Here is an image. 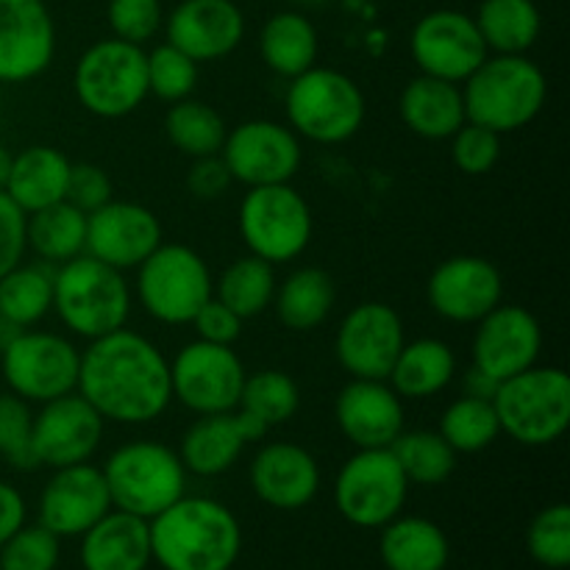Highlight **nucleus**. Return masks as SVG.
<instances>
[{
  "label": "nucleus",
  "mask_w": 570,
  "mask_h": 570,
  "mask_svg": "<svg viewBox=\"0 0 570 570\" xmlns=\"http://www.w3.org/2000/svg\"><path fill=\"white\" fill-rule=\"evenodd\" d=\"M76 390L104 421L148 423L173 399L170 365L142 334L117 328L83 351Z\"/></svg>",
  "instance_id": "f257e3e1"
},
{
  "label": "nucleus",
  "mask_w": 570,
  "mask_h": 570,
  "mask_svg": "<svg viewBox=\"0 0 570 570\" xmlns=\"http://www.w3.org/2000/svg\"><path fill=\"white\" fill-rule=\"evenodd\" d=\"M150 554L165 570H232L243 551V529L228 507L181 499L148 521Z\"/></svg>",
  "instance_id": "f03ea898"
},
{
  "label": "nucleus",
  "mask_w": 570,
  "mask_h": 570,
  "mask_svg": "<svg viewBox=\"0 0 570 570\" xmlns=\"http://www.w3.org/2000/svg\"><path fill=\"white\" fill-rule=\"evenodd\" d=\"M543 70L523 53H499L484 59L465 78V117L495 134L518 131L540 115L546 104Z\"/></svg>",
  "instance_id": "7ed1b4c3"
},
{
  "label": "nucleus",
  "mask_w": 570,
  "mask_h": 570,
  "mask_svg": "<svg viewBox=\"0 0 570 570\" xmlns=\"http://www.w3.org/2000/svg\"><path fill=\"white\" fill-rule=\"evenodd\" d=\"M53 306L70 332L98 340L126 326L131 295L122 271L81 254L56 271Z\"/></svg>",
  "instance_id": "20e7f679"
},
{
  "label": "nucleus",
  "mask_w": 570,
  "mask_h": 570,
  "mask_svg": "<svg viewBox=\"0 0 570 570\" xmlns=\"http://www.w3.org/2000/svg\"><path fill=\"white\" fill-rule=\"evenodd\" d=\"M501 432L521 445H549L570 426V379L560 367H527L493 395Z\"/></svg>",
  "instance_id": "39448f33"
},
{
  "label": "nucleus",
  "mask_w": 570,
  "mask_h": 570,
  "mask_svg": "<svg viewBox=\"0 0 570 570\" xmlns=\"http://www.w3.org/2000/svg\"><path fill=\"white\" fill-rule=\"evenodd\" d=\"M111 507L150 521L176 504L187 488V468L159 443H128L104 468Z\"/></svg>",
  "instance_id": "423d86ee"
},
{
  "label": "nucleus",
  "mask_w": 570,
  "mask_h": 570,
  "mask_svg": "<svg viewBox=\"0 0 570 570\" xmlns=\"http://www.w3.org/2000/svg\"><path fill=\"white\" fill-rule=\"evenodd\" d=\"M287 117L298 134L315 142H345L365 120V98L345 72L309 67L293 78Z\"/></svg>",
  "instance_id": "0eeeda50"
},
{
  "label": "nucleus",
  "mask_w": 570,
  "mask_h": 570,
  "mask_svg": "<svg viewBox=\"0 0 570 570\" xmlns=\"http://www.w3.org/2000/svg\"><path fill=\"white\" fill-rule=\"evenodd\" d=\"M76 95L98 117H126L148 98V53L142 45L104 39L76 67Z\"/></svg>",
  "instance_id": "6e6552de"
},
{
  "label": "nucleus",
  "mask_w": 570,
  "mask_h": 570,
  "mask_svg": "<svg viewBox=\"0 0 570 570\" xmlns=\"http://www.w3.org/2000/svg\"><path fill=\"white\" fill-rule=\"evenodd\" d=\"M139 301L161 323H193L215 295L209 267L187 245H159L139 265Z\"/></svg>",
  "instance_id": "1a4fd4ad"
},
{
  "label": "nucleus",
  "mask_w": 570,
  "mask_h": 570,
  "mask_svg": "<svg viewBox=\"0 0 570 570\" xmlns=\"http://www.w3.org/2000/svg\"><path fill=\"white\" fill-rule=\"evenodd\" d=\"M406 482L390 449H360L340 471L334 504L340 515L362 529H382L399 518L406 501Z\"/></svg>",
  "instance_id": "9d476101"
},
{
  "label": "nucleus",
  "mask_w": 570,
  "mask_h": 570,
  "mask_svg": "<svg viewBox=\"0 0 570 570\" xmlns=\"http://www.w3.org/2000/svg\"><path fill=\"white\" fill-rule=\"evenodd\" d=\"M239 232L254 256L265 262H289L309 245L312 212L289 184L250 187L239 209Z\"/></svg>",
  "instance_id": "9b49d317"
},
{
  "label": "nucleus",
  "mask_w": 570,
  "mask_h": 570,
  "mask_svg": "<svg viewBox=\"0 0 570 570\" xmlns=\"http://www.w3.org/2000/svg\"><path fill=\"white\" fill-rule=\"evenodd\" d=\"M243 384L245 367L232 345L198 340L181 348L170 367L173 395L198 415L237 410Z\"/></svg>",
  "instance_id": "f8f14e48"
},
{
  "label": "nucleus",
  "mask_w": 570,
  "mask_h": 570,
  "mask_svg": "<svg viewBox=\"0 0 570 570\" xmlns=\"http://www.w3.org/2000/svg\"><path fill=\"white\" fill-rule=\"evenodd\" d=\"M81 354L59 334L22 332L3 351V376L26 401H53L78 387Z\"/></svg>",
  "instance_id": "ddd939ff"
},
{
  "label": "nucleus",
  "mask_w": 570,
  "mask_h": 570,
  "mask_svg": "<svg viewBox=\"0 0 570 570\" xmlns=\"http://www.w3.org/2000/svg\"><path fill=\"white\" fill-rule=\"evenodd\" d=\"M412 56L423 76L460 83L488 59V45L476 20L454 9H438L423 17L410 39Z\"/></svg>",
  "instance_id": "4468645a"
},
{
  "label": "nucleus",
  "mask_w": 570,
  "mask_h": 570,
  "mask_svg": "<svg viewBox=\"0 0 570 570\" xmlns=\"http://www.w3.org/2000/svg\"><path fill=\"white\" fill-rule=\"evenodd\" d=\"M104 438V417L81 393L45 401L33 417L31 449L39 465L67 468L87 462Z\"/></svg>",
  "instance_id": "2eb2a0df"
},
{
  "label": "nucleus",
  "mask_w": 570,
  "mask_h": 570,
  "mask_svg": "<svg viewBox=\"0 0 570 570\" xmlns=\"http://www.w3.org/2000/svg\"><path fill=\"white\" fill-rule=\"evenodd\" d=\"M223 161L232 178L248 187L289 184L301 167V145L289 128L273 120H250L226 134Z\"/></svg>",
  "instance_id": "dca6fc26"
},
{
  "label": "nucleus",
  "mask_w": 570,
  "mask_h": 570,
  "mask_svg": "<svg viewBox=\"0 0 570 570\" xmlns=\"http://www.w3.org/2000/svg\"><path fill=\"white\" fill-rule=\"evenodd\" d=\"M334 348L351 376L384 382L404 348L401 317L387 304H360L340 326Z\"/></svg>",
  "instance_id": "f3484780"
},
{
  "label": "nucleus",
  "mask_w": 570,
  "mask_h": 570,
  "mask_svg": "<svg viewBox=\"0 0 570 570\" xmlns=\"http://www.w3.org/2000/svg\"><path fill=\"white\" fill-rule=\"evenodd\" d=\"M56 28L45 0H0V81H31L48 70Z\"/></svg>",
  "instance_id": "a211bd4d"
},
{
  "label": "nucleus",
  "mask_w": 570,
  "mask_h": 570,
  "mask_svg": "<svg viewBox=\"0 0 570 570\" xmlns=\"http://www.w3.org/2000/svg\"><path fill=\"white\" fill-rule=\"evenodd\" d=\"M161 245V226L150 209L139 204L109 200L87 215L83 250L115 271L139 267Z\"/></svg>",
  "instance_id": "6ab92c4d"
},
{
  "label": "nucleus",
  "mask_w": 570,
  "mask_h": 570,
  "mask_svg": "<svg viewBox=\"0 0 570 570\" xmlns=\"http://www.w3.org/2000/svg\"><path fill=\"white\" fill-rule=\"evenodd\" d=\"M111 510L104 471L78 462L56 468V476L45 484L39 499V523L56 538H76L92 529Z\"/></svg>",
  "instance_id": "aec40b11"
},
{
  "label": "nucleus",
  "mask_w": 570,
  "mask_h": 570,
  "mask_svg": "<svg viewBox=\"0 0 570 570\" xmlns=\"http://www.w3.org/2000/svg\"><path fill=\"white\" fill-rule=\"evenodd\" d=\"M504 278L482 256H454L429 278V304L438 315L456 323H479L501 304Z\"/></svg>",
  "instance_id": "412c9836"
},
{
  "label": "nucleus",
  "mask_w": 570,
  "mask_h": 570,
  "mask_svg": "<svg viewBox=\"0 0 570 570\" xmlns=\"http://www.w3.org/2000/svg\"><path fill=\"white\" fill-rule=\"evenodd\" d=\"M543 334L534 315L521 306H495L479 321L473 340V365L490 373L495 382L518 376L532 367L540 356Z\"/></svg>",
  "instance_id": "4be33fe9"
},
{
  "label": "nucleus",
  "mask_w": 570,
  "mask_h": 570,
  "mask_svg": "<svg viewBox=\"0 0 570 570\" xmlns=\"http://www.w3.org/2000/svg\"><path fill=\"white\" fill-rule=\"evenodd\" d=\"M245 33V17L234 0H181L167 20V42L193 61L232 53Z\"/></svg>",
  "instance_id": "5701e85b"
},
{
  "label": "nucleus",
  "mask_w": 570,
  "mask_h": 570,
  "mask_svg": "<svg viewBox=\"0 0 570 570\" xmlns=\"http://www.w3.org/2000/svg\"><path fill=\"white\" fill-rule=\"evenodd\" d=\"M265 434L267 426H262L243 410L200 415L184 434L178 460L195 476H220L239 460L250 440H259Z\"/></svg>",
  "instance_id": "b1692460"
},
{
  "label": "nucleus",
  "mask_w": 570,
  "mask_h": 570,
  "mask_svg": "<svg viewBox=\"0 0 570 570\" xmlns=\"http://www.w3.org/2000/svg\"><path fill=\"white\" fill-rule=\"evenodd\" d=\"M334 415L345 438L360 449H390V443L404 432V406L399 393L373 379H354L345 384Z\"/></svg>",
  "instance_id": "393cba45"
},
{
  "label": "nucleus",
  "mask_w": 570,
  "mask_h": 570,
  "mask_svg": "<svg viewBox=\"0 0 570 570\" xmlns=\"http://www.w3.org/2000/svg\"><path fill=\"white\" fill-rule=\"evenodd\" d=\"M254 493L276 510H301L321 488V471L309 451L293 443H271L250 465Z\"/></svg>",
  "instance_id": "a878e982"
},
{
  "label": "nucleus",
  "mask_w": 570,
  "mask_h": 570,
  "mask_svg": "<svg viewBox=\"0 0 570 570\" xmlns=\"http://www.w3.org/2000/svg\"><path fill=\"white\" fill-rule=\"evenodd\" d=\"M150 560V529L145 518L109 510L83 532V570H145Z\"/></svg>",
  "instance_id": "bb28decb"
},
{
  "label": "nucleus",
  "mask_w": 570,
  "mask_h": 570,
  "mask_svg": "<svg viewBox=\"0 0 570 570\" xmlns=\"http://www.w3.org/2000/svg\"><path fill=\"white\" fill-rule=\"evenodd\" d=\"M401 117L417 137H454L468 120L462 89L434 76L412 78L401 92Z\"/></svg>",
  "instance_id": "cd10ccee"
},
{
  "label": "nucleus",
  "mask_w": 570,
  "mask_h": 570,
  "mask_svg": "<svg viewBox=\"0 0 570 570\" xmlns=\"http://www.w3.org/2000/svg\"><path fill=\"white\" fill-rule=\"evenodd\" d=\"M67 176H70L67 156L56 148H48V145H37V148H26L22 154L11 156L3 193L26 215H31V212L65 200Z\"/></svg>",
  "instance_id": "c85d7f7f"
},
{
  "label": "nucleus",
  "mask_w": 570,
  "mask_h": 570,
  "mask_svg": "<svg viewBox=\"0 0 570 570\" xmlns=\"http://www.w3.org/2000/svg\"><path fill=\"white\" fill-rule=\"evenodd\" d=\"M379 554L387 570H445L449 538L426 518H393L382 527Z\"/></svg>",
  "instance_id": "c756f323"
},
{
  "label": "nucleus",
  "mask_w": 570,
  "mask_h": 570,
  "mask_svg": "<svg viewBox=\"0 0 570 570\" xmlns=\"http://www.w3.org/2000/svg\"><path fill=\"white\" fill-rule=\"evenodd\" d=\"M265 65L284 78H295L315 67L317 33L315 26L298 11H282L265 22L259 37Z\"/></svg>",
  "instance_id": "7c9ffc66"
},
{
  "label": "nucleus",
  "mask_w": 570,
  "mask_h": 570,
  "mask_svg": "<svg viewBox=\"0 0 570 570\" xmlns=\"http://www.w3.org/2000/svg\"><path fill=\"white\" fill-rule=\"evenodd\" d=\"M456 360L454 351L440 340H415L401 348L390 379L393 390L406 399H429L440 393L454 379Z\"/></svg>",
  "instance_id": "2f4dec72"
},
{
  "label": "nucleus",
  "mask_w": 570,
  "mask_h": 570,
  "mask_svg": "<svg viewBox=\"0 0 570 570\" xmlns=\"http://www.w3.org/2000/svg\"><path fill=\"white\" fill-rule=\"evenodd\" d=\"M26 243L45 262H70L83 254L87 243V215L67 200L31 212L26 220Z\"/></svg>",
  "instance_id": "473e14b6"
},
{
  "label": "nucleus",
  "mask_w": 570,
  "mask_h": 570,
  "mask_svg": "<svg viewBox=\"0 0 570 570\" xmlns=\"http://www.w3.org/2000/svg\"><path fill=\"white\" fill-rule=\"evenodd\" d=\"M473 20L484 45L499 53H527L540 37L534 0H482Z\"/></svg>",
  "instance_id": "72a5a7b5"
},
{
  "label": "nucleus",
  "mask_w": 570,
  "mask_h": 570,
  "mask_svg": "<svg viewBox=\"0 0 570 570\" xmlns=\"http://www.w3.org/2000/svg\"><path fill=\"white\" fill-rule=\"evenodd\" d=\"M334 306V284L326 271H295L276 293L278 321L293 332H312L328 317Z\"/></svg>",
  "instance_id": "f704fd0d"
},
{
  "label": "nucleus",
  "mask_w": 570,
  "mask_h": 570,
  "mask_svg": "<svg viewBox=\"0 0 570 570\" xmlns=\"http://www.w3.org/2000/svg\"><path fill=\"white\" fill-rule=\"evenodd\" d=\"M276 298V273L262 256L237 259L217 282V301L237 317H256Z\"/></svg>",
  "instance_id": "c9c22d12"
},
{
  "label": "nucleus",
  "mask_w": 570,
  "mask_h": 570,
  "mask_svg": "<svg viewBox=\"0 0 570 570\" xmlns=\"http://www.w3.org/2000/svg\"><path fill=\"white\" fill-rule=\"evenodd\" d=\"M53 276L45 265H17L0 276V315L17 326H33L53 306Z\"/></svg>",
  "instance_id": "e433bc0d"
},
{
  "label": "nucleus",
  "mask_w": 570,
  "mask_h": 570,
  "mask_svg": "<svg viewBox=\"0 0 570 570\" xmlns=\"http://www.w3.org/2000/svg\"><path fill=\"white\" fill-rule=\"evenodd\" d=\"M390 451L410 484L415 482L423 488L443 484L456 468V451L440 432H401L390 443Z\"/></svg>",
  "instance_id": "4c0bfd02"
},
{
  "label": "nucleus",
  "mask_w": 570,
  "mask_h": 570,
  "mask_svg": "<svg viewBox=\"0 0 570 570\" xmlns=\"http://www.w3.org/2000/svg\"><path fill=\"white\" fill-rule=\"evenodd\" d=\"M167 137L181 154L200 159V156H215L223 150L226 142V122L212 106L200 100H178L167 111Z\"/></svg>",
  "instance_id": "58836bf2"
},
{
  "label": "nucleus",
  "mask_w": 570,
  "mask_h": 570,
  "mask_svg": "<svg viewBox=\"0 0 570 570\" xmlns=\"http://www.w3.org/2000/svg\"><path fill=\"white\" fill-rule=\"evenodd\" d=\"M440 434L456 454H476L488 449L501 434L493 401L471 399V395L454 401L440 421Z\"/></svg>",
  "instance_id": "ea45409f"
},
{
  "label": "nucleus",
  "mask_w": 570,
  "mask_h": 570,
  "mask_svg": "<svg viewBox=\"0 0 570 570\" xmlns=\"http://www.w3.org/2000/svg\"><path fill=\"white\" fill-rule=\"evenodd\" d=\"M301 393L298 384L282 371H262L256 376H245L243 395H239L237 410L248 412L262 426L273 429L278 423H287L298 412Z\"/></svg>",
  "instance_id": "a19ab883"
},
{
  "label": "nucleus",
  "mask_w": 570,
  "mask_h": 570,
  "mask_svg": "<svg viewBox=\"0 0 570 570\" xmlns=\"http://www.w3.org/2000/svg\"><path fill=\"white\" fill-rule=\"evenodd\" d=\"M195 81H198V61L173 48L170 42L159 45L148 56V92H154L156 98L178 104L193 95Z\"/></svg>",
  "instance_id": "79ce46f5"
},
{
  "label": "nucleus",
  "mask_w": 570,
  "mask_h": 570,
  "mask_svg": "<svg viewBox=\"0 0 570 570\" xmlns=\"http://www.w3.org/2000/svg\"><path fill=\"white\" fill-rule=\"evenodd\" d=\"M33 415L26 399L14 393H0V456L17 471L39 468L31 449Z\"/></svg>",
  "instance_id": "37998d69"
},
{
  "label": "nucleus",
  "mask_w": 570,
  "mask_h": 570,
  "mask_svg": "<svg viewBox=\"0 0 570 570\" xmlns=\"http://www.w3.org/2000/svg\"><path fill=\"white\" fill-rule=\"evenodd\" d=\"M529 554L543 568L570 566V507L554 504L540 512L529 527Z\"/></svg>",
  "instance_id": "c03bdc74"
},
{
  "label": "nucleus",
  "mask_w": 570,
  "mask_h": 570,
  "mask_svg": "<svg viewBox=\"0 0 570 570\" xmlns=\"http://www.w3.org/2000/svg\"><path fill=\"white\" fill-rule=\"evenodd\" d=\"M59 538L50 529L20 527L0 546V570H56Z\"/></svg>",
  "instance_id": "a18cd8bd"
},
{
  "label": "nucleus",
  "mask_w": 570,
  "mask_h": 570,
  "mask_svg": "<svg viewBox=\"0 0 570 570\" xmlns=\"http://www.w3.org/2000/svg\"><path fill=\"white\" fill-rule=\"evenodd\" d=\"M451 156H454V165L468 176L490 173L501 156V134L476 126V122H468L454 134Z\"/></svg>",
  "instance_id": "49530a36"
},
{
  "label": "nucleus",
  "mask_w": 570,
  "mask_h": 570,
  "mask_svg": "<svg viewBox=\"0 0 570 570\" xmlns=\"http://www.w3.org/2000/svg\"><path fill=\"white\" fill-rule=\"evenodd\" d=\"M109 26L122 42H148L161 26V3L159 0H109Z\"/></svg>",
  "instance_id": "de8ad7c7"
},
{
  "label": "nucleus",
  "mask_w": 570,
  "mask_h": 570,
  "mask_svg": "<svg viewBox=\"0 0 570 570\" xmlns=\"http://www.w3.org/2000/svg\"><path fill=\"white\" fill-rule=\"evenodd\" d=\"M65 200L76 206V209H81L83 215H92L95 209L109 204L111 181L109 176H106L104 167L87 165V161H81V165H70Z\"/></svg>",
  "instance_id": "09e8293b"
},
{
  "label": "nucleus",
  "mask_w": 570,
  "mask_h": 570,
  "mask_svg": "<svg viewBox=\"0 0 570 570\" xmlns=\"http://www.w3.org/2000/svg\"><path fill=\"white\" fill-rule=\"evenodd\" d=\"M26 212L0 189V276L14 271L26 250Z\"/></svg>",
  "instance_id": "8fccbe9b"
},
{
  "label": "nucleus",
  "mask_w": 570,
  "mask_h": 570,
  "mask_svg": "<svg viewBox=\"0 0 570 570\" xmlns=\"http://www.w3.org/2000/svg\"><path fill=\"white\" fill-rule=\"evenodd\" d=\"M195 328H198V337L206 340V343L215 345H232L234 340L243 332V317L234 315L226 304L212 295L204 306L198 309V315L193 317Z\"/></svg>",
  "instance_id": "3c124183"
},
{
  "label": "nucleus",
  "mask_w": 570,
  "mask_h": 570,
  "mask_svg": "<svg viewBox=\"0 0 570 570\" xmlns=\"http://www.w3.org/2000/svg\"><path fill=\"white\" fill-rule=\"evenodd\" d=\"M232 170L228 165L223 161V156H200L195 159V165L189 167V176H187V187L195 198L200 200H212V198H220L228 187H232Z\"/></svg>",
  "instance_id": "603ef678"
},
{
  "label": "nucleus",
  "mask_w": 570,
  "mask_h": 570,
  "mask_svg": "<svg viewBox=\"0 0 570 570\" xmlns=\"http://www.w3.org/2000/svg\"><path fill=\"white\" fill-rule=\"evenodd\" d=\"M20 527H26V501L11 484L0 482V546Z\"/></svg>",
  "instance_id": "864d4df0"
},
{
  "label": "nucleus",
  "mask_w": 570,
  "mask_h": 570,
  "mask_svg": "<svg viewBox=\"0 0 570 570\" xmlns=\"http://www.w3.org/2000/svg\"><path fill=\"white\" fill-rule=\"evenodd\" d=\"M501 382H495L490 373L479 371L476 365L471 367V371L465 373V395H471V399H484V401H493L495 390H499Z\"/></svg>",
  "instance_id": "5fc2aeb1"
},
{
  "label": "nucleus",
  "mask_w": 570,
  "mask_h": 570,
  "mask_svg": "<svg viewBox=\"0 0 570 570\" xmlns=\"http://www.w3.org/2000/svg\"><path fill=\"white\" fill-rule=\"evenodd\" d=\"M22 332H26V328H22V326H17V323H11L9 317H3V315H0V354H3V351L9 348V345L14 343V340L20 337Z\"/></svg>",
  "instance_id": "6e6d98bb"
},
{
  "label": "nucleus",
  "mask_w": 570,
  "mask_h": 570,
  "mask_svg": "<svg viewBox=\"0 0 570 570\" xmlns=\"http://www.w3.org/2000/svg\"><path fill=\"white\" fill-rule=\"evenodd\" d=\"M9 167H11V154L0 145V189L6 187V178H9Z\"/></svg>",
  "instance_id": "4d7b16f0"
},
{
  "label": "nucleus",
  "mask_w": 570,
  "mask_h": 570,
  "mask_svg": "<svg viewBox=\"0 0 570 570\" xmlns=\"http://www.w3.org/2000/svg\"><path fill=\"white\" fill-rule=\"evenodd\" d=\"M298 3H306V6H317V3H326V0H298Z\"/></svg>",
  "instance_id": "13d9d810"
}]
</instances>
